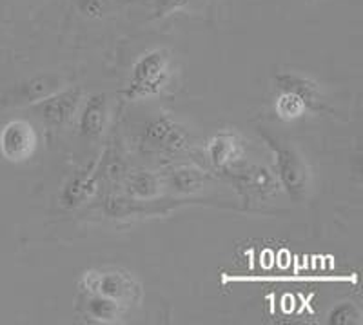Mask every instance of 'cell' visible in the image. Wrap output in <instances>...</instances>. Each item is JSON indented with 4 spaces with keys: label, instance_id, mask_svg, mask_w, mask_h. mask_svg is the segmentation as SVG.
I'll list each match as a JSON object with an SVG mask.
<instances>
[{
    "label": "cell",
    "instance_id": "obj_1",
    "mask_svg": "<svg viewBox=\"0 0 363 325\" xmlns=\"http://www.w3.org/2000/svg\"><path fill=\"white\" fill-rule=\"evenodd\" d=\"M258 133L272 151L278 184L294 202H303L313 189V173L303 153L291 138L280 135L277 129L260 126Z\"/></svg>",
    "mask_w": 363,
    "mask_h": 325
},
{
    "label": "cell",
    "instance_id": "obj_2",
    "mask_svg": "<svg viewBox=\"0 0 363 325\" xmlns=\"http://www.w3.org/2000/svg\"><path fill=\"white\" fill-rule=\"evenodd\" d=\"M171 75V55L165 50L145 51L138 57L131 70L128 87L124 95L128 100L149 99L158 95L167 82Z\"/></svg>",
    "mask_w": 363,
    "mask_h": 325
},
{
    "label": "cell",
    "instance_id": "obj_3",
    "mask_svg": "<svg viewBox=\"0 0 363 325\" xmlns=\"http://www.w3.org/2000/svg\"><path fill=\"white\" fill-rule=\"evenodd\" d=\"M80 289L82 292H95V294L113 298L124 304L125 307H131L133 304H138L142 300L140 284L131 275L120 269H93V271L84 272Z\"/></svg>",
    "mask_w": 363,
    "mask_h": 325
},
{
    "label": "cell",
    "instance_id": "obj_4",
    "mask_svg": "<svg viewBox=\"0 0 363 325\" xmlns=\"http://www.w3.org/2000/svg\"><path fill=\"white\" fill-rule=\"evenodd\" d=\"M82 104V87H62L53 95L35 102V109L45 123L64 128L79 113Z\"/></svg>",
    "mask_w": 363,
    "mask_h": 325
},
{
    "label": "cell",
    "instance_id": "obj_5",
    "mask_svg": "<svg viewBox=\"0 0 363 325\" xmlns=\"http://www.w3.org/2000/svg\"><path fill=\"white\" fill-rule=\"evenodd\" d=\"M38 136L28 120H11L0 133V151L9 162H26L37 151Z\"/></svg>",
    "mask_w": 363,
    "mask_h": 325
},
{
    "label": "cell",
    "instance_id": "obj_6",
    "mask_svg": "<svg viewBox=\"0 0 363 325\" xmlns=\"http://www.w3.org/2000/svg\"><path fill=\"white\" fill-rule=\"evenodd\" d=\"M144 142L147 148L164 153L184 151L191 145V135L169 116H158L145 126Z\"/></svg>",
    "mask_w": 363,
    "mask_h": 325
},
{
    "label": "cell",
    "instance_id": "obj_7",
    "mask_svg": "<svg viewBox=\"0 0 363 325\" xmlns=\"http://www.w3.org/2000/svg\"><path fill=\"white\" fill-rule=\"evenodd\" d=\"M278 93H289L303 102L307 111H320L322 109V89L313 79L306 75L294 73V71H284L274 77Z\"/></svg>",
    "mask_w": 363,
    "mask_h": 325
},
{
    "label": "cell",
    "instance_id": "obj_8",
    "mask_svg": "<svg viewBox=\"0 0 363 325\" xmlns=\"http://www.w3.org/2000/svg\"><path fill=\"white\" fill-rule=\"evenodd\" d=\"M242 141L233 131H220L207 141V160L218 171H227L242 157Z\"/></svg>",
    "mask_w": 363,
    "mask_h": 325
},
{
    "label": "cell",
    "instance_id": "obj_9",
    "mask_svg": "<svg viewBox=\"0 0 363 325\" xmlns=\"http://www.w3.org/2000/svg\"><path fill=\"white\" fill-rule=\"evenodd\" d=\"M80 309H82L84 316L89 318L91 321H96V324H118V321H122L129 307L113 300V298L102 297V294L82 292Z\"/></svg>",
    "mask_w": 363,
    "mask_h": 325
},
{
    "label": "cell",
    "instance_id": "obj_10",
    "mask_svg": "<svg viewBox=\"0 0 363 325\" xmlns=\"http://www.w3.org/2000/svg\"><path fill=\"white\" fill-rule=\"evenodd\" d=\"M108 99H106V95L99 93V95L89 97L79 115L80 135L87 136V138H96V136L102 135L106 126H108Z\"/></svg>",
    "mask_w": 363,
    "mask_h": 325
},
{
    "label": "cell",
    "instance_id": "obj_11",
    "mask_svg": "<svg viewBox=\"0 0 363 325\" xmlns=\"http://www.w3.org/2000/svg\"><path fill=\"white\" fill-rule=\"evenodd\" d=\"M162 180L151 171H135L125 178V194L135 202L153 200L160 194Z\"/></svg>",
    "mask_w": 363,
    "mask_h": 325
},
{
    "label": "cell",
    "instance_id": "obj_12",
    "mask_svg": "<svg viewBox=\"0 0 363 325\" xmlns=\"http://www.w3.org/2000/svg\"><path fill=\"white\" fill-rule=\"evenodd\" d=\"M167 182H169V185L177 193L191 194L202 189L206 178H203V175L200 173L199 169L182 165V167H177L171 171L169 177H167Z\"/></svg>",
    "mask_w": 363,
    "mask_h": 325
},
{
    "label": "cell",
    "instance_id": "obj_13",
    "mask_svg": "<svg viewBox=\"0 0 363 325\" xmlns=\"http://www.w3.org/2000/svg\"><path fill=\"white\" fill-rule=\"evenodd\" d=\"M93 191H95V182L91 180V177L77 175L67 182L66 187L60 193V202L66 207H77L86 202Z\"/></svg>",
    "mask_w": 363,
    "mask_h": 325
},
{
    "label": "cell",
    "instance_id": "obj_14",
    "mask_svg": "<svg viewBox=\"0 0 363 325\" xmlns=\"http://www.w3.org/2000/svg\"><path fill=\"white\" fill-rule=\"evenodd\" d=\"M62 79L57 75H38L33 80H29L24 86V99L29 102H38V100L45 99V97L53 95L58 89H62Z\"/></svg>",
    "mask_w": 363,
    "mask_h": 325
},
{
    "label": "cell",
    "instance_id": "obj_15",
    "mask_svg": "<svg viewBox=\"0 0 363 325\" xmlns=\"http://www.w3.org/2000/svg\"><path fill=\"white\" fill-rule=\"evenodd\" d=\"M362 309L352 302H342L333 307L327 314V324L330 325H359L362 324Z\"/></svg>",
    "mask_w": 363,
    "mask_h": 325
},
{
    "label": "cell",
    "instance_id": "obj_16",
    "mask_svg": "<svg viewBox=\"0 0 363 325\" xmlns=\"http://www.w3.org/2000/svg\"><path fill=\"white\" fill-rule=\"evenodd\" d=\"M274 109H277L278 119L284 122H291V120L301 119L307 113V107L303 106L300 99L289 95V93H280L274 102Z\"/></svg>",
    "mask_w": 363,
    "mask_h": 325
},
{
    "label": "cell",
    "instance_id": "obj_17",
    "mask_svg": "<svg viewBox=\"0 0 363 325\" xmlns=\"http://www.w3.org/2000/svg\"><path fill=\"white\" fill-rule=\"evenodd\" d=\"M249 185L256 193L265 197V194H272L278 189V178L267 167H255L251 171V177H249Z\"/></svg>",
    "mask_w": 363,
    "mask_h": 325
},
{
    "label": "cell",
    "instance_id": "obj_18",
    "mask_svg": "<svg viewBox=\"0 0 363 325\" xmlns=\"http://www.w3.org/2000/svg\"><path fill=\"white\" fill-rule=\"evenodd\" d=\"M191 0H155L153 4V17L165 18L173 15V13L182 11L184 8L189 6Z\"/></svg>",
    "mask_w": 363,
    "mask_h": 325
}]
</instances>
